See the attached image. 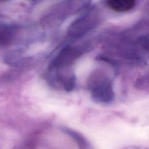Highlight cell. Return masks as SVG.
Segmentation results:
<instances>
[{
    "instance_id": "obj_4",
    "label": "cell",
    "mask_w": 149,
    "mask_h": 149,
    "mask_svg": "<svg viewBox=\"0 0 149 149\" xmlns=\"http://www.w3.org/2000/svg\"><path fill=\"white\" fill-rule=\"evenodd\" d=\"M107 3L111 9L123 12L132 9L134 6L136 2L133 0H109L107 1Z\"/></svg>"
},
{
    "instance_id": "obj_1",
    "label": "cell",
    "mask_w": 149,
    "mask_h": 149,
    "mask_svg": "<svg viewBox=\"0 0 149 149\" xmlns=\"http://www.w3.org/2000/svg\"><path fill=\"white\" fill-rule=\"evenodd\" d=\"M89 86L91 96L96 102L108 103L114 98L112 83L108 77L103 74H94Z\"/></svg>"
},
{
    "instance_id": "obj_5",
    "label": "cell",
    "mask_w": 149,
    "mask_h": 149,
    "mask_svg": "<svg viewBox=\"0 0 149 149\" xmlns=\"http://www.w3.org/2000/svg\"><path fill=\"white\" fill-rule=\"evenodd\" d=\"M17 33L16 27L10 26H0V45L10 44L16 38Z\"/></svg>"
},
{
    "instance_id": "obj_2",
    "label": "cell",
    "mask_w": 149,
    "mask_h": 149,
    "mask_svg": "<svg viewBox=\"0 0 149 149\" xmlns=\"http://www.w3.org/2000/svg\"><path fill=\"white\" fill-rule=\"evenodd\" d=\"M97 12L90 9L77 19L69 27V34L74 37H79L89 32L98 23Z\"/></svg>"
},
{
    "instance_id": "obj_3",
    "label": "cell",
    "mask_w": 149,
    "mask_h": 149,
    "mask_svg": "<svg viewBox=\"0 0 149 149\" xmlns=\"http://www.w3.org/2000/svg\"><path fill=\"white\" fill-rule=\"evenodd\" d=\"M83 52V49L79 47L68 45L64 47L52 62L50 69L69 68L70 65L81 55Z\"/></svg>"
}]
</instances>
